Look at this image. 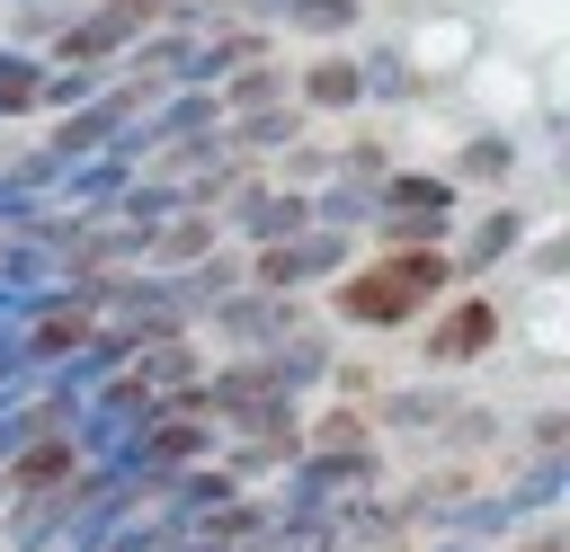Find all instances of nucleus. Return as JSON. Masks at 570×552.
<instances>
[{
	"label": "nucleus",
	"mask_w": 570,
	"mask_h": 552,
	"mask_svg": "<svg viewBox=\"0 0 570 552\" xmlns=\"http://www.w3.org/2000/svg\"><path fill=\"white\" fill-rule=\"evenodd\" d=\"M445 285H454V258H445L436 240H419V249H392V258L356 267V276L338 285V312H347L356 329H401V321L436 312Z\"/></svg>",
	"instance_id": "nucleus-1"
},
{
	"label": "nucleus",
	"mask_w": 570,
	"mask_h": 552,
	"mask_svg": "<svg viewBox=\"0 0 570 552\" xmlns=\"http://www.w3.org/2000/svg\"><path fill=\"white\" fill-rule=\"evenodd\" d=\"M151 18H160V0H107V9H89L80 27H62V36H53V62H62V71H89V62L125 53Z\"/></svg>",
	"instance_id": "nucleus-2"
},
{
	"label": "nucleus",
	"mask_w": 570,
	"mask_h": 552,
	"mask_svg": "<svg viewBox=\"0 0 570 552\" xmlns=\"http://www.w3.org/2000/svg\"><path fill=\"white\" fill-rule=\"evenodd\" d=\"M383 223L401 231V249H419V240H436L445 223H454V178H419V169H401V178H383Z\"/></svg>",
	"instance_id": "nucleus-3"
},
{
	"label": "nucleus",
	"mask_w": 570,
	"mask_h": 552,
	"mask_svg": "<svg viewBox=\"0 0 570 552\" xmlns=\"http://www.w3.org/2000/svg\"><path fill=\"white\" fill-rule=\"evenodd\" d=\"M490 338H499V303H490V294H463L454 312L428 321V365H472Z\"/></svg>",
	"instance_id": "nucleus-4"
},
{
	"label": "nucleus",
	"mask_w": 570,
	"mask_h": 552,
	"mask_svg": "<svg viewBox=\"0 0 570 552\" xmlns=\"http://www.w3.org/2000/svg\"><path fill=\"white\" fill-rule=\"evenodd\" d=\"M89 329H98V321H89V303H71V294H62V303H45V312L18 329V347H9V356H18V365H62L71 347H89Z\"/></svg>",
	"instance_id": "nucleus-5"
},
{
	"label": "nucleus",
	"mask_w": 570,
	"mask_h": 552,
	"mask_svg": "<svg viewBox=\"0 0 570 552\" xmlns=\"http://www.w3.org/2000/svg\"><path fill=\"white\" fill-rule=\"evenodd\" d=\"M347 258V231H303V240H285V249H258V276L267 285H303V276H321V267H338Z\"/></svg>",
	"instance_id": "nucleus-6"
},
{
	"label": "nucleus",
	"mask_w": 570,
	"mask_h": 552,
	"mask_svg": "<svg viewBox=\"0 0 570 552\" xmlns=\"http://www.w3.org/2000/svg\"><path fill=\"white\" fill-rule=\"evenodd\" d=\"M294 89H303V107H356V98H365V62H356V53H321Z\"/></svg>",
	"instance_id": "nucleus-7"
},
{
	"label": "nucleus",
	"mask_w": 570,
	"mask_h": 552,
	"mask_svg": "<svg viewBox=\"0 0 570 552\" xmlns=\"http://www.w3.org/2000/svg\"><path fill=\"white\" fill-rule=\"evenodd\" d=\"M517 240H525V205H499V214H490V223L472 231V249L454 258V276H481V267H499V258H508Z\"/></svg>",
	"instance_id": "nucleus-8"
},
{
	"label": "nucleus",
	"mask_w": 570,
	"mask_h": 552,
	"mask_svg": "<svg viewBox=\"0 0 570 552\" xmlns=\"http://www.w3.org/2000/svg\"><path fill=\"white\" fill-rule=\"evenodd\" d=\"M561 481H570V463H561V454H543V463L525 472V490H517V499H499V507H481V525H517V516H534V507H552V499H561Z\"/></svg>",
	"instance_id": "nucleus-9"
},
{
	"label": "nucleus",
	"mask_w": 570,
	"mask_h": 552,
	"mask_svg": "<svg viewBox=\"0 0 570 552\" xmlns=\"http://www.w3.org/2000/svg\"><path fill=\"white\" fill-rule=\"evenodd\" d=\"M285 27H303V36H338V27H356V0H285Z\"/></svg>",
	"instance_id": "nucleus-10"
},
{
	"label": "nucleus",
	"mask_w": 570,
	"mask_h": 552,
	"mask_svg": "<svg viewBox=\"0 0 570 552\" xmlns=\"http://www.w3.org/2000/svg\"><path fill=\"white\" fill-rule=\"evenodd\" d=\"M36 89H45V62H27V53H0V116L36 107Z\"/></svg>",
	"instance_id": "nucleus-11"
},
{
	"label": "nucleus",
	"mask_w": 570,
	"mask_h": 552,
	"mask_svg": "<svg viewBox=\"0 0 570 552\" xmlns=\"http://www.w3.org/2000/svg\"><path fill=\"white\" fill-rule=\"evenodd\" d=\"M116 116H125V98H98V107H89V116H80V125H62V134H53V142H62V160H71V151H98V142H107V125H116Z\"/></svg>",
	"instance_id": "nucleus-12"
},
{
	"label": "nucleus",
	"mask_w": 570,
	"mask_h": 552,
	"mask_svg": "<svg viewBox=\"0 0 570 552\" xmlns=\"http://www.w3.org/2000/svg\"><path fill=\"white\" fill-rule=\"evenodd\" d=\"M508 169H517V142L508 134H472L463 142V178H508Z\"/></svg>",
	"instance_id": "nucleus-13"
},
{
	"label": "nucleus",
	"mask_w": 570,
	"mask_h": 552,
	"mask_svg": "<svg viewBox=\"0 0 570 552\" xmlns=\"http://www.w3.org/2000/svg\"><path fill=\"white\" fill-rule=\"evenodd\" d=\"M249 231H312V205H303V196H258Z\"/></svg>",
	"instance_id": "nucleus-14"
},
{
	"label": "nucleus",
	"mask_w": 570,
	"mask_h": 552,
	"mask_svg": "<svg viewBox=\"0 0 570 552\" xmlns=\"http://www.w3.org/2000/svg\"><path fill=\"white\" fill-rule=\"evenodd\" d=\"M276 89H285L276 71H249V80H232V98H223V107H258V98H276Z\"/></svg>",
	"instance_id": "nucleus-15"
},
{
	"label": "nucleus",
	"mask_w": 570,
	"mask_h": 552,
	"mask_svg": "<svg viewBox=\"0 0 570 552\" xmlns=\"http://www.w3.org/2000/svg\"><path fill=\"white\" fill-rule=\"evenodd\" d=\"M525 552H570V543H561V534H534V543H525Z\"/></svg>",
	"instance_id": "nucleus-16"
},
{
	"label": "nucleus",
	"mask_w": 570,
	"mask_h": 552,
	"mask_svg": "<svg viewBox=\"0 0 570 552\" xmlns=\"http://www.w3.org/2000/svg\"><path fill=\"white\" fill-rule=\"evenodd\" d=\"M428 552H472V543H428Z\"/></svg>",
	"instance_id": "nucleus-17"
}]
</instances>
